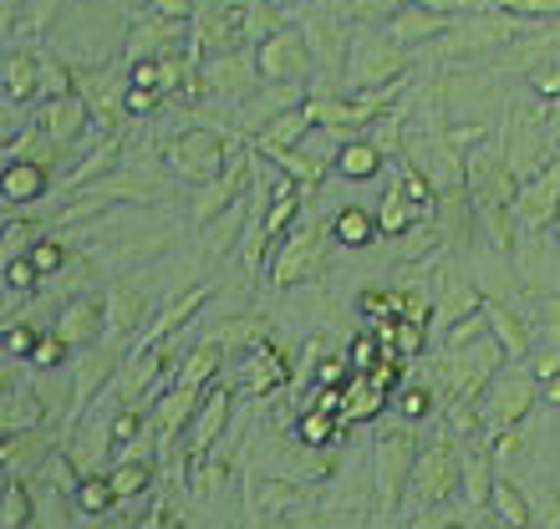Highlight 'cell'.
I'll return each instance as SVG.
<instances>
[{"label":"cell","instance_id":"7bdbcfd3","mask_svg":"<svg viewBox=\"0 0 560 529\" xmlns=\"http://www.w3.org/2000/svg\"><path fill=\"white\" fill-rule=\"evenodd\" d=\"M383 352H387V346H383V337H377V331H372V326H368V331H362V337L352 341V352H347V362H352L357 372H372V367H377V362H383Z\"/></svg>","mask_w":560,"mask_h":529},{"label":"cell","instance_id":"603a6c76","mask_svg":"<svg viewBox=\"0 0 560 529\" xmlns=\"http://www.w3.org/2000/svg\"><path fill=\"white\" fill-rule=\"evenodd\" d=\"M316 128V118H311V107L306 103H295V107H285V113H276V118L266 122V128L255 132V148L260 153H285V148H301L306 143V132Z\"/></svg>","mask_w":560,"mask_h":529},{"label":"cell","instance_id":"484cf974","mask_svg":"<svg viewBox=\"0 0 560 529\" xmlns=\"http://www.w3.org/2000/svg\"><path fill=\"white\" fill-rule=\"evenodd\" d=\"M387 397H393V387H383L372 372H352L341 383V418L347 423H368V418H377L387 408Z\"/></svg>","mask_w":560,"mask_h":529},{"label":"cell","instance_id":"9c48e42d","mask_svg":"<svg viewBox=\"0 0 560 529\" xmlns=\"http://www.w3.org/2000/svg\"><path fill=\"white\" fill-rule=\"evenodd\" d=\"M255 61L266 82H316V51H311L306 31L301 26H276L255 42Z\"/></svg>","mask_w":560,"mask_h":529},{"label":"cell","instance_id":"5b68a950","mask_svg":"<svg viewBox=\"0 0 560 529\" xmlns=\"http://www.w3.org/2000/svg\"><path fill=\"white\" fill-rule=\"evenodd\" d=\"M546 397L540 387V372L530 362H504L489 387L479 392V418H485V433H500V427H515L535 412V402Z\"/></svg>","mask_w":560,"mask_h":529},{"label":"cell","instance_id":"816d5d0a","mask_svg":"<svg viewBox=\"0 0 560 529\" xmlns=\"http://www.w3.org/2000/svg\"><path fill=\"white\" fill-rule=\"evenodd\" d=\"M550 230H556V239H560V214H556V224H550Z\"/></svg>","mask_w":560,"mask_h":529},{"label":"cell","instance_id":"2e32d148","mask_svg":"<svg viewBox=\"0 0 560 529\" xmlns=\"http://www.w3.org/2000/svg\"><path fill=\"white\" fill-rule=\"evenodd\" d=\"M418 224H433V220L413 204V193L402 184L398 163L387 158V189H383V204H377V230H383V239H402V235H413Z\"/></svg>","mask_w":560,"mask_h":529},{"label":"cell","instance_id":"c3c4849f","mask_svg":"<svg viewBox=\"0 0 560 529\" xmlns=\"http://www.w3.org/2000/svg\"><path fill=\"white\" fill-rule=\"evenodd\" d=\"M530 87L540 97H560V67H530Z\"/></svg>","mask_w":560,"mask_h":529},{"label":"cell","instance_id":"8d00e7d4","mask_svg":"<svg viewBox=\"0 0 560 529\" xmlns=\"http://www.w3.org/2000/svg\"><path fill=\"white\" fill-rule=\"evenodd\" d=\"M341 433H347L341 412H326V408H306L301 412V423H295V438L311 443V448H326V443H337Z\"/></svg>","mask_w":560,"mask_h":529},{"label":"cell","instance_id":"74e56055","mask_svg":"<svg viewBox=\"0 0 560 529\" xmlns=\"http://www.w3.org/2000/svg\"><path fill=\"white\" fill-rule=\"evenodd\" d=\"M36 285H42V270L31 264V255H5V291L15 301H26V295H36Z\"/></svg>","mask_w":560,"mask_h":529},{"label":"cell","instance_id":"f907efd6","mask_svg":"<svg viewBox=\"0 0 560 529\" xmlns=\"http://www.w3.org/2000/svg\"><path fill=\"white\" fill-rule=\"evenodd\" d=\"M270 5H276V11H291L295 0H270ZM301 5H311V0H301Z\"/></svg>","mask_w":560,"mask_h":529},{"label":"cell","instance_id":"44dd1931","mask_svg":"<svg viewBox=\"0 0 560 529\" xmlns=\"http://www.w3.org/2000/svg\"><path fill=\"white\" fill-rule=\"evenodd\" d=\"M295 372L285 367V356H280V346H270V341H260V346H250L245 352V362H240V387L250 397H270L280 392V387L291 383Z\"/></svg>","mask_w":560,"mask_h":529},{"label":"cell","instance_id":"d4e9b609","mask_svg":"<svg viewBox=\"0 0 560 529\" xmlns=\"http://www.w3.org/2000/svg\"><path fill=\"white\" fill-rule=\"evenodd\" d=\"M383 168H387V153H383V143H377L372 132L347 138V143L337 148V163H331V174L352 178V184H368V178H377Z\"/></svg>","mask_w":560,"mask_h":529},{"label":"cell","instance_id":"52a82bcc","mask_svg":"<svg viewBox=\"0 0 560 529\" xmlns=\"http://www.w3.org/2000/svg\"><path fill=\"white\" fill-rule=\"evenodd\" d=\"M326 224L316 220V214H301V220L291 224V235H285V245H280L276 264H270V280H276V291H291V285H301V280H316L326 270Z\"/></svg>","mask_w":560,"mask_h":529},{"label":"cell","instance_id":"681fc988","mask_svg":"<svg viewBox=\"0 0 560 529\" xmlns=\"http://www.w3.org/2000/svg\"><path fill=\"white\" fill-rule=\"evenodd\" d=\"M546 128H550V138H556V148H560V97H550V107H546Z\"/></svg>","mask_w":560,"mask_h":529},{"label":"cell","instance_id":"1f68e13d","mask_svg":"<svg viewBox=\"0 0 560 529\" xmlns=\"http://www.w3.org/2000/svg\"><path fill=\"white\" fill-rule=\"evenodd\" d=\"M377 235H383V230H377V209L347 204L337 220H331V239H337L341 250H368Z\"/></svg>","mask_w":560,"mask_h":529},{"label":"cell","instance_id":"5bb4252c","mask_svg":"<svg viewBox=\"0 0 560 529\" xmlns=\"http://www.w3.org/2000/svg\"><path fill=\"white\" fill-rule=\"evenodd\" d=\"M556 214H560V153L535 178H525L515 193V224L525 235H540L546 224H556Z\"/></svg>","mask_w":560,"mask_h":529},{"label":"cell","instance_id":"7a4b0ae2","mask_svg":"<svg viewBox=\"0 0 560 529\" xmlns=\"http://www.w3.org/2000/svg\"><path fill=\"white\" fill-rule=\"evenodd\" d=\"M413 67L408 46L393 36V31H372L362 26L347 46V67H341V87L337 92H372V87H387V82H402Z\"/></svg>","mask_w":560,"mask_h":529},{"label":"cell","instance_id":"ffe728a7","mask_svg":"<svg viewBox=\"0 0 560 529\" xmlns=\"http://www.w3.org/2000/svg\"><path fill=\"white\" fill-rule=\"evenodd\" d=\"M0 193H5V209L21 214V209L42 204L51 193V163L42 158H11L5 163V178H0Z\"/></svg>","mask_w":560,"mask_h":529},{"label":"cell","instance_id":"b9f144b4","mask_svg":"<svg viewBox=\"0 0 560 529\" xmlns=\"http://www.w3.org/2000/svg\"><path fill=\"white\" fill-rule=\"evenodd\" d=\"M67 356H72V346H67V341L57 337V331H51V326H46L42 337H36V352H31V367H61V362H67Z\"/></svg>","mask_w":560,"mask_h":529},{"label":"cell","instance_id":"3957f363","mask_svg":"<svg viewBox=\"0 0 560 529\" xmlns=\"http://www.w3.org/2000/svg\"><path fill=\"white\" fill-rule=\"evenodd\" d=\"M458 489H464V454H458V433L443 423L439 433H433V443L418 448L413 479H408V504H413V515H423L433 504H448Z\"/></svg>","mask_w":560,"mask_h":529},{"label":"cell","instance_id":"4dcf8cb0","mask_svg":"<svg viewBox=\"0 0 560 529\" xmlns=\"http://www.w3.org/2000/svg\"><path fill=\"white\" fill-rule=\"evenodd\" d=\"M270 163H276L280 174H291L295 184H301V193H316L326 184V174H331V163H326L322 153H311L306 143H301V148H285V153H270Z\"/></svg>","mask_w":560,"mask_h":529},{"label":"cell","instance_id":"f546056e","mask_svg":"<svg viewBox=\"0 0 560 529\" xmlns=\"http://www.w3.org/2000/svg\"><path fill=\"white\" fill-rule=\"evenodd\" d=\"M485 316H489V331H494V341L504 346V356H510V362H525V356H530V346H535L530 326L520 321L515 310H504L500 301H485Z\"/></svg>","mask_w":560,"mask_h":529},{"label":"cell","instance_id":"8992f818","mask_svg":"<svg viewBox=\"0 0 560 529\" xmlns=\"http://www.w3.org/2000/svg\"><path fill=\"white\" fill-rule=\"evenodd\" d=\"M418 448H423V443H418L413 423L393 427V433H383V438L372 443V494H377L383 519H393L398 504L408 499V479H413Z\"/></svg>","mask_w":560,"mask_h":529},{"label":"cell","instance_id":"e0dca14e","mask_svg":"<svg viewBox=\"0 0 560 529\" xmlns=\"http://www.w3.org/2000/svg\"><path fill=\"white\" fill-rule=\"evenodd\" d=\"M230 408H235V392L214 377V383L205 387V397H199V412H194V423H189V458L209 454V448L220 443V433L230 427Z\"/></svg>","mask_w":560,"mask_h":529},{"label":"cell","instance_id":"f6af8a7d","mask_svg":"<svg viewBox=\"0 0 560 529\" xmlns=\"http://www.w3.org/2000/svg\"><path fill=\"white\" fill-rule=\"evenodd\" d=\"M36 337H42V331H36V326H26V321H21V326H5V356H11V362H15V356H26V362H31V352H36Z\"/></svg>","mask_w":560,"mask_h":529},{"label":"cell","instance_id":"7c38bea8","mask_svg":"<svg viewBox=\"0 0 560 529\" xmlns=\"http://www.w3.org/2000/svg\"><path fill=\"white\" fill-rule=\"evenodd\" d=\"M128 87H133V77H122L118 67H88V72H77V92L88 97L92 118H97L103 132H122V118H128Z\"/></svg>","mask_w":560,"mask_h":529},{"label":"cell","instance_id":"d590c367","mask_svg":"<svg viewBox=\"0 0 560 529\" xmlns=\"http://www.w3.org/2000/svg\"><path fill=\"white\" fill-rule=\"evenodd\" d=\"M31 494L21 473H5V504H0V529H31L36 525V509H31Z\"/></svg>","mask_w":560,"mask_h":529},{"label":"cell","instance_id":"7402d4cb","mask_svg":"<svg viewBox=\"0 0 560 529\" xmlns=\"http://www.w3.org/2000/svg\"><path fill=\"white\" fill-rule=\"evenodd\" d=\"M159 463L163 458H153V454H118L113 458L107 479H113V489H118V504H143L148 494H153Z\"/></svg>","mask_w":560,"mask_h":529},{"label":"cell","instance_id":"4fadbf2b","mask_svg":"<svg viewBox=\"0 0 560 529\" xmlns=\"http://www.w3.org/2000/svg\"><path fill=\"white\" fill-rule=\"evenodd\" d=\"M51 331H57L72 352H92L97 341H107V310H103V301H97V295L72 291L57 306V316H51Z\"/></svg>","mask_w":560,"mask_h":529},{"label":"cell","instance_id":"ba28073f","mask_svg":"<svg viewBox=\"0 0 560 529\" xmlns=\"http://www.w3.org/2000/svg\"><path fill=\"white\" fill-rule=\"evenodd\" d=\"M260 82H266V77H260L255 46H245V51H220V57L199 61V103L240 107Z\"/></svg>","mask_w":560,"mask_h":529},{"label":"cell","instance_id":"d6a6232c","mask_svg":"<svg viewBox=\"0 0 560 529\" xmlns=\"http://www.w3.org/2000/svg\"><path fill=\"white\" fill-rule=\"evenodd\" d=\"M72 509L82 519H107L113 509H118V489H113V479L107 473H82L72 489Z\"/></svg>","mask_w":560,"mask_h":529},{"label":"cell","instance_id":"8fae6325","mask_svg":"<svg viewBox=\"0 0 560 529\" xmlns=\"http://www.w3.org/2000/svg\"><path fill=\"white\" fill-rule=\"evenodd\" d=\"M556 153L560 148L546 128V113H510V128H504V158H510V168H515L520 184L540 174Z\"/></svg>","mask_w":560,"mask_h":529},{"label":"cell","instance_id":"4316f807","mask_svg":"<svg viewBox=\"0 0 560 529\" xmlns=\"http://www.w3.org/2000/svg\"><path fill=\"white\" fill-rule=\"evenodd\" d=\"M61 443H51L46 427H26V433H5V473H21L26 479L31 469H42L46 458L57 454Z\"/></svg>","mask_w":560,"mask_h":529},{"label":"cell","instance_id":"cb8c5ba5","mask_svg":"<svg viewBox=\"0 0 560 529\" xmlns=\"http://www.w3.org/2000/svg\"><path fill=\"white\" fill-rule=\"evenodd\" d=\"M454 21H458V15L433 11V5H413V0H408V5H402V11L387 21V31H393L402 46H423V42H439V36L454 26Z\"/></svg>","mask_w":560,"mask_h":529},{"label":"cell","instance_id":"277c9868","mask_svg":"<svg viewBox=\"0 0 560 529\" xmlns=\"http://www.w3.org/2000/svg\"><path fill=\"white\" fill-rule=\"evenodd\" d=\"M245 143H250V132H240V128H189L163 143V163H168L178 178L209 184V178H220L224 168L235 163V153Z\"/></svg>","mask_w":560,"mask_h":529},{"label":"cell","instance_id":"836d02e7","mask_svg":"<svg viewBox=\"0 0 560 529\" xmlns=\"http://www.w3.org/2000/svg\"><path fill=\"white\" fill-rule=\"evenodd\" d=\"M5 433H26V427H46V402L26 387H5V418H0Z\"/></svg>","mask_w":560,"mask_h":529},{"label":"cell","instance_id":"83f0119b","mask_svg":"<svg viewBox=\"0 0 560 529\" xmlns=\"http://www.w3.org/2000/svg\"><path fill=\"white\" fill-rule=\"evenodd\" d=\"M42 97V51L11 46L5 51V103H31Z\"/></svg>","mask_w":560,"mask_h":529},{"label":"cell","instance_id":"ac0fdd59","mask_svg":"<svg viewBox=\"0 0 560 529\" xmlns=\"http://www.w3.org/2000/svg\"><path fill=\"white\" fill-rule=\"evenodd\" d=\"M92 122H97V118H92L88 97L72 87V92H61V97H46V107H42V118H36V128H46L61 148H77V143H82V132H88Z\"/></svg>","mask_w":560,"mask_h":529},{"label":"cell","instance_id":"bcb514c9","mask_svg":"<svg viewBox=\"0 0 560 529\" xmlns=\"http://www.w3.org/2000/svg\"><path fill=\"white\" fill-rule=\"evenodd\" d=\"M535 326L550 331V337H560V291H546L535 301Z\"/></svg>","mask_w":560,"mask_h":529},{"label":"cell","instance_id":"30bf717a","mask_svg":"<svg viewBox=\"0 0 560 529\" xmlns=\"http://www.w3.org/2000/svg\"><path fill=\"white\" fill-rule=\"evenodd\" d=\"M250 174H255V138L235 153V163L224 168L220 178H209V184H199V193H194V204H189V220L205 230V224L224 220L230 209H240V193L250 189Z\"/></svg>","mask_w":560,"mask_h":529},{"label":"cell","instance_id":"6da1fadb","mask_svg":"<svg viewBox=\"0 0 560 529\" xmlns=\"http://www.w3.org/2000/svg\"><path fill=\"white\" fill-rule=\"evenodd\" d=\"M504 362H510V356H504V346L494 341V331L479 341H464V346H433V372H439L443 402H474Z\"/></svg>","mask_w":560,"mask_h":529},{"label":"cell","instance_id":"e575fe53","mask_svg":"<svg viewBox=\"0 0 560 529\" xmlns=\"http://www.w3.org/2000/svg\"><path fill=\"white\" fill-rule=\"evenodd\" d=\"M224 341H205V346H194L189 356H184V367H178V377L174 383H189V387H209L214 383V372H220V362H224Z\"/></svg>","mask_w":560,"mask_h":529},{"label":"cell","instance_id":"7dc6e473","mask_svg":"<svg viewBox=\"0 0 560 529\" xmlns=\"http://www.w3.org/2000/svg\"><path fill=\"white\" fill-rule=\"evenodd\" d=\"M352 362H347V356H331V362H322V367H316V383L322 387H341L347 383V377H352Z\"/></svg>","mask_w":560,"mask_h":529},{"label":"cell","instance_id":"d6986e66","mask_svg":"<svg viewBox=\"0 0 560 529\" xmlns=\"http://www.w3.org/2000/svg\"><path fill=\"white\" fill-rule=\"evenodd\" d=\"M311 92H301V82H266V87H255L245 103L235 107V122H240V132H260L276 113H285V107H295V103H306Z\"/></svg>","mask_w":560,"mask_h":529},{"label":"cell","instance_id":"ab89813d","mask_svg":"<svg viewBox=\"0 0 560 529\" xmlns=\"http://www.w3.org/2000/svg\"><path fill=\"white\" fill-rule=\"evenodd\" d=\"M479 11H510L530 21H560V0H479Z\"/></svg>","mask_w":560,"mask_h":529},{"label":"cell","instance_id":"f35d334b","mask_svg":"<svg viewBox=\"0 0 560 529\" xmlns=\"http://www.w3.org/2000/svg\"><path fill=\"white\" fill-rule=\"evenodd\" d=\"M36 239H46V224L31 220L26 209H21V220L5 224V255H31L36 250Z\"/></svg>","mask_w":560,"mask_h":529},{"label":"cell","instance_id":"60d3db41","mask_svg":"<svg viewBox=\"0 0 560 529\" xmlns=\"http://www.w3.org/2000/svg\"><path fill=\"white\" fill-rule=\"evenodd\" d=\"M433 408H439V397H433V387H402L398 392V412L402 423H423V418H433Z\"/></svg>","mask_w":560,"mask_h":529},{"label":"cell","instance_id":"ee69618b","mask_svg":"<svg viewBox=\"0 0 560 529\" xmlns=\"http://www.w3.org/2000/svg\"><path fill=\"white\" fill-rule=\"evenodd\" d=\"M31 264L46 275H61L67 270V250H61V239H36V250H31Z\"/></svg>","mask_w":560,"mask_h":529},{"label":"cell","instance_id":"9a60e30c","mask_svg":"<svg viewBox=\"0 0 560 529\" xmlns=\"http://www.w3.org/2000/svg\"><path fill=\"white\" fill-rule=\"evenodd\" d=\"M103 310H107V341L113 346H133L148 326V291L138 280H122V285H113L103 295Z\"/></svg>","mask_w":560,"mask_h":529},{"label":"cell","instance_id":"f1b7e54d","mask_svg":"<svg viewBox=\"0 0 560 529\" xmlns=\"http://www.w3.org/2000/svg\"><path fill=\"white\" fill-rule=\"evenodd\" d=\"M485 525H510V529H525L535 525V509H530V494H520V484L510 479H494V494H489V509H485Z\"/></svg>","mask_w":560,"mask_h":529}]
</instances>
